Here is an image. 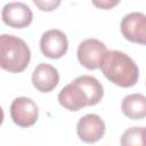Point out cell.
<instances>
[{
    "label": "cell",
    "instance_id": "1",
    "mask_svg": "<svg viewBox=\"0 0 146 146\" xmlns=\"http://www.w3.org/2000/svg\"><path fill=\"white\" fill-rule=\"evenodd\" d=\"M100 70L110 82L122 88L135 86L139 79V68L135 60L119 50H110L105 55Z\"/></svg>",
    "mask_w": 146,
    "mask_h": 146
},
{
    "label": "cell",
    "instance_id": "2",
    "mask_svg": "<svg viewBox=\"0 0 146 146\" xmlns=\"http://www.w3.org/2000/svg\"><path fill=\"white\" fill-rule=\"evenodd\" d=\"M31 50L26 42L11 34L0 35V66L10 73L23 72L30 64Z\"/></svg>",
    "mask_w": 146,
    "mask_h": 146
},
{
    "label": "cell",
    "instance_id": "3",
    "mask_svg": "<svg viewBox=\"0 0 146 146\" xmlns=\"http://www.w3.org/2000/svg\"><path fill=\"white\" fill-rule=\"evenodd\" d=\"M108 52L104 42L97 39L83 40L76 51L80 64L88 70H97L100 67L105 55Z\"/></svg>",
    "mask_w": 146,
    "mask_h": 146
},
{
    "label": "cell",
    "instance_id": "4",
    "mask_svg": "<svg viewBox=\"0 0 146 146\" xmlns=\"http://www.w3.org/2000/svg\"><path fill=\"white\" fill-rule=\"evenodd\" d=\"M10 116L18 127L29 128L38 121L39 107L31 98L17 97L10 105Z\"/></svg>",
    "mask_w": 146,
    "mask_h": 146
},
{
    "label": "cell",
    "instance_id": "5",
    "mask_svg": "<svg viewBox=\"0 0 146 146\" xmlns=\"http://www.w3.org/2000/svg\"><path fill=\"white\" fill-rule=\"evenodd\" d=\"M121 33L130 42L146 46V15L143 13L127 14L120 24Z\"/></svg>",
    "mask_w": 146,
    "mask_h": 146
},
{
    "label": "cell",
    "instance_id": "6",
    "mask_svg": "<svg viewBox=\"0 0 146 146\" xmlns=\"http://www.w3.org/2000/svg\"><path fill=\"white\" fill-rule=\"evenodd\" d=\"M68 48V41L64 32L60 30H48L46 31L40 39V49L43 56L57 59L63 57Z\"/></svg>",
    "mask_w": 146,
    "mask_h": 146
},
{
    "label": "cell",
    "instance_id": "7",
    "mask_svg": "<svg viewBox=\"0 0 146 146\" xmlns=\"http://www.w3.org/2000/svg\"><path fill=\"white\" fill-rule=\"evenodd\" d=\"M105 122L97 114H87L82 116L76 124L79 138L87 144H94L105 135Z\"/></svg>",
    "mask_w": 146,
    "mask_h": 146
},
{
    "label": "cell",
    "instance_id": "8",
    "mask_svg": "<svg viewBox=\"0 0 146 146\" xmlns=\"http://www.w3.org/2000/svg\"><path fill=\"white\" fill-rule=\"evenodd\" d=\"M3 23L14 29L27 27L33 19V13L30 7L23 2H9L3 6L1 11Z\"/></svg>",
    "mask_w": 146,
    "mask_h": 146
},
{
    "label": "cell",
    "instance_id": "9",
    "mask_svg": "<svg viewBox=\"0 0 146 146\" xmlns=\"http://www.w3.org/2000/svg\"><path fill=\"white\" fill-rule=\"evenodd\" d=\"M58 102L64 108L72 112H76L86 106H89L88 95L75 81H72L59 91Z\"/></svg>",
    "mask_w": 146,
    "mask_h": 146
},
{
    "label": "cell",
    "instance_id": "10",
    "mask_svg": "<svg viewBox=\"0 0 146 146\" xmlns=\"http://www.w3.org/2000/svg\"><path fill=\"white\" fill-rule=\"evenodd\" d=\"M58 82L59 74L54 66L47 63H40L35 66L32 73V83L38 91L50 92L57 87Z\"/></svg>",
    "mask_w": 146,
    "mask_h": 146
},
{
    "label": "cell",
    "instance_id": "11",
    "mask_svg": "<svg viewBox=\"0 0 146 146\" xmlns=\"http://www.w3.org/2000/svg\"><path fill=\"white\" fill-rule=\"evenodd\" d=\"M123 114L131 120H143L146 117V97L141 94L125 96L121 103Z\"/></svg>",
    "mask_w": 146,
    "mask_h": 146
},
{
    "label": "cell",
    "instance_id": "12",
    "mask_svg": "<svg viewBox=\"0 0 146 146\" xmlns=\"http://www.w3.org/2000/svg\"><path fill=\"white\" fill-rule=\"evenodd\" d=\"M78 84H80L82 87V89L86 91V94L88 95L89 98V106H94L97 105L103 96H104V88L102 86V83L94 76L91 75H81L78 76L75 80Z\"/></svg>",
    "mask_w": 146,
    "mask_h": 146
},
{
    "label": "cell",
    "instance_id": "13",
    "mask_svg": "<svg viewBox=\"0 0 146 146\" xmlns=\"http://www.w3.org/2000/svg\"><path fill=\"white\" fill-rule=\"evenodd\" d=\"M121 146H146V128L131 127L127 129L120 139Z\"/></svg>",
    "mask_w": 146,
    "mask_h": 146
},
{
    "label": "cell",
    "instance_id": "14",
    "mask_svg": "<svg viewBox=\"0 0 146 146\" xmlns=\"http://www.w3.org/2000/svg\"><path fill=\"white\" fill-rule=\"evenodd\" d=\"M33 3L36 7H39V9L42 10V11H51V10L56 9L60 5V1L59 0H49V1L33 0Z\"/></svg>",
    "mask_w": 146,
    "mask_h": 146
},
{
    "label": "cell",
    "instance_id": "15",
    "mask_svg": "<svg viewBox=\"0 0 146 146\" xmlns=\"http://www.w3.org/2000/svg\"><path fill=\"white\" fill-rule=\"evenodd\" d=\"M119 3L120 1H94V5L102 9H111Z\"/></svg>",
    "mask_w": 146,
    "mask_h": 146
}]
</instances>
